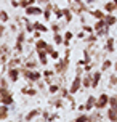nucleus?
<instances>
[{
	"label": "nucleus",
	"instance_id": "1",
	"mask_svg": "<svg viewBox=\"0 0 117 122\" xmlns=\"http://www.w3.org/2000/svg\"><path fill=\"white\" fill-rule=\"evenodd\" d=\"M15 98H13V93L8 88H0V103L6 104V106H11Z\"/></svg>",
	"mask_w": 117,
	"mask_h": 122
},
{
	"label": "nucleus",
	"instance_id": "2",
	"mask_svg": "<svg viewBox=\"0 0 117 122\" xmlns=\"http://www.w3.org/2000/svg\"><path fill=\"white\" fill-rule=\"evenodd\" d=\"M24 42H27V40H26V34H24V30H21V32H18L16 45H15V51H16L18 55L23 53V50H24Z\"/></svg>",
	"mask_w": 117,
	"mask_h": 122
},
{
	"label": "nucleus",
	"instance_id": "3",
	"mask_svg": "<svg viewBox=\"0 0 117 122\" xmlns=\"http://www.w3.org/2000/svg\"><path fill=\"white\" fill-rule=\"evenodd\" d=\"M69 66V56H64L63 60H58V63L55 64V72L56 74H64L68 71Z\"/></svg>",
	"mask_w": 117,
	"mask_h": 122
},
{
	"label": "nucleus",
	"instance_id": "4",
	"mask_svg": "<svg viewBox=\"0 0 117 122\" xmlns=\"http://www.w3.org/2000/svg\"><path fill=\"white\" fill-rule=\"evenodd\" d=\"M109 95H107V93H101V95H99L98 97V100H96V108H95V109H104L106 106H109Z\"/></svg>",
	"mask_w": 117,
	"mask_h": 122
},
{
	"label": "nucleus",
	"instance_id": "5",
	"mask_svg": "<svg viewBox=\"0 0 117 122\" xmlns=\"http://www.w3.org/2000/svg\"><path fill=\"white\" fill-rule=\"evenodd\" d=\"M80 87H82V76H75L74 80H72V84H71V88H69L71 95H75V93L80 90Z\"/></svg>",
	"mask_w": 117,
	"mask_h": 122
},
{
	"label": "nucleus",
	"instance_id": "6",
	"mask_svg": "<svg viewBox=\"0 0 117 122\" xmlns=\"http://www.w3.org/2000/svg\"><path fill=\"white\" fill-rule=\"evenodd\" d=\"M26 16H39V15H43V10L39 5H31L26 8Z\"/></svg>",
	"mask_w": 117,
	"mask_h": 122
},
{
	"label": "nucleus",
	"instance_id": "7",
	"mask_svg": "<svg viewBox=\"0 0 117 122\" xmlns=\"http://www.w3.org/2000/svg\"><path fill=\"white\" fill-rule=\"evenodd\" d=\"M6 74H8V79H10V82H18L19 74H21V69H19V67H8Z\"/></svg>",
	"mask_w": 117,
	"mask_h": 122
},
{
	"label": "nucleus",
	"instance_id": "8",
	"mask_svg": "<svg viewBox=\"0 0 117 122\" xmlns=\"http://www.w3.org/2000/svg\"><path fill=\"white\" fill-rule=\"evenodd\" d=\"M37 58H39V63L42 66L48 64V51L47 50H37Z\"/></svg>",
	"mask_w": 117,
	"mask_h": 122
},
{
	"label": "nucleus",
	"instance_id": "9",
	"mask_svg": "<svg viewBox=\"0 0 117 122\" xmlns=\"http://www.w3.org/2000/svg\"><path fill=\"white\" fill-rule=\"evenodd\" d=\"M23 67H29V69L37 67V58H35L34 55H29V58L24 60V63H23Z\"/></svg>",
	"mask_w": 117,
	"mask_h": 122
},
{
	"label": "nucleus",
	"instance_id": "10",
	"mask_svg": "<svg viewBox=\"0 0 117 122\" xmlns=\"http://www.w3.org/2000/svg\"><path fill=\"white\" fill-rule=\"evenodd\" d=\"M53 8H55V5H51V3H47L45 5V8H43V21L47 23V21H50V18H51V13H53Z\"/></svg>",
	"mask_w": 117,
	"mask_h": 122
},
{
	"label": "nucleus",
	"instance_id": "11",
	"mask_svg": "<svg viewBox=\"0 0 117 122\" xmlns=\"http://www.w3.org/2000/svg\"><path fill=\"white\" fill-rule=\"evenodd\" d=\"M96 100H98V98L93 97V95H90V97H88V100H87V103H85V109L88 111V112L96 108Z\"/></svg>",
	"mask_w": 117,
	"mask_h": 122
},
{
	"label": "nucleus",
	"instance_id": "12",
	"mask_svg": "<svg viewBox=\"0 0 117 122\" xmlns=\"http://www.w3.org/2000/svg\"><path fill=\"white\" fill-rule=\"evenodd\" d=\"M93 84V74L92 72H87L83 77H82V87H85V88H88V87H92Z\"/></svg>",
	"mask_w": 117,
	"mask_h": 122
},
{
	"label": "nucleus",
	"instance_id": "13",
	"mask_svg": "<svg viewBox=\"0 0 117 122\" xmlns=\"http://www.w3.org/2000/svg\"><path fill=\"white\" fill-rule=\"evenodd\" d=\"M40 112H42L40 109H32V111H29V112L26 114L24 121H26V122H31V121H34V119H35L37 116H40Z\"/></svg>",
	"mask_w": 117,
	"mask_h": 122
},
{
	"label": "nucleus",
	"instance_id": "14",
	"mask_svg": "<svg viewBox=\"0 0 117 122\" xmlns=\"http://www.w3.org/2000/svg\"><path fill=\"white\" fill-rule=\"evenodd\" d=\"M104 21H106V24L109 26V27H112V26H114V24L117 23V18L114 16V13H106Z\"/></svg>",
	"mask_w": 117,
	"mask_h": 122
},
{
	"label": "nucleus",
	"instance_id": "15",
	"mask_svg": "<svg viewBox=\"0 0 117 122\" xmlns=\"http://www.w3.org/2000/svg\"><path fill=\"white\" fill-rule=\"evenodd\" d=\"M101 72L103 71H95L93 72V84H92V88H96L99 85V82H101Z\"/></svg>",
	"mask_w": 117,
	"mask_h": 122
},
{
	"label": "nucleus",
	"instance_id": "16",
	"mask_svg": "<svg viewBox=\"0 0 117 122\" xmlns=\"http://www.w3.org/2000/svg\"><path fill=\"white\" fill-rule=\"evenodd\" d=\"M88 13H90L93 18L96 19V21H98V19H104V18H106V13L101 11V10H90Z\"/></svg>",
	"mask_w": 117,
	"mask_h": 122
},
{
	"label": "nucleus",
	"instance_id": "17",
	"mask_svg": "<svg viewBox=\"0 0 117 122\" xmlns=\"http://www.w3.org/2000/svg\"><path fill=\"white\" fill-rule=\"evenodd\" d=\"M63 13H64V21L66 23H71L74 19V11L71 8H63Z\"/></svg>",
	"mask_w": 117,
	"mask_h": 122
},
{
	"label": "nucleus",
	"instance_id": "18",
	"mask_svg": "<svg viewBox=\"0 0 117 122\" xmlns=\"http://www.w3.org/2000/svg\"><path fill=\"white\" fill-rule=\"evenodd\" d=\"M106 50H107L109 53H114V51H116V40H114L112 37H109V39L106 40Z\"/></svg>",
	"mask_w": 117,
	"mask_h": 122
},
{
	"label": "nucleus",
	"instance_id": "19",
	"mask_svg": "<svg viewBox=\"0 0 117 122\" xmlns=\"http://www.w3.org/2000/svg\"><path fill=\"white\" fill-rule=\"evenodd\" d=\"M50 43L47 42V40H43V39H39V40H35V50H47L48 48Z\"/></svg>",
	"mask_w": 117,
	"mask_h": 122
},
{
	"label": "nucleus",
	"instance_id": "20",
	"mask_svg": "<svg viewBox=\"0 0 117 122\" xmlns=\"http://www.w3.org/2000/svg\"><path fill=\"white\" fill-rule=\"evenodd\" d=\"M72 37H74V34H72L71 30H66V32H64V43H63V45H64V47H69Z\"/></svg>",
	"mask_w": 117,
	"mask_h": 122
},
{
	"label": "nucleus",
	"instance_id": "21",
	"mask_svg": "<svg viewBox=\"0 0 117 122\" xmlns=\"http://www.w3.org/2000/svg\"><path fill=\"white\" fill-rule=\"evenodd\" d=\"M21 93H23V95H27V97H35V95H37V90H35V88L23 87V88H21Z\"/></svg>",
	"mask_w": 117,
	"mask_h": 122
},
{
	"label": "nucleus",
	"instance_id": "22",
	"mask_svg": "<svg viewBox=\"0 0 117 122\" xmlns=\"http://www.w3.org/2000/svg\"><path fill=\"white\" fill-rule=\"evenodd\" d=\"M104 10L107 13H114L117 10V5L114 3V2H107V3H104Z\"/></svg>",
	"mask_w": 117,
	"mask_h": 122
},
{
	"label": "nucleus",
	"instance_id": "23",
	"mask_svg": "<svg viewBox=\"0 0 117 122\" xmlns=\"http://www.w3.org/2000/svg\"><path fill=\"white\" fill-rule=\"evenodd\" d=\"M6 117H8V106H6V104H2V106H0V119L5 121Z\"/></svg>",
	"mask_w": 117,
	"mask_h": 122
},
{
	"label": "nucleus",
	"instance_id": "24",
	"mask_svg": "<svg viewBox=\"0 0 117 122\" xmlns=\"http://www.w3.org/2000/svg\"><path fill=\"white\" fill-rule=\"evenodd\" d=\"M53 42H55L56 45H63V43H64V36H61L59 32H56L55 36H53Z\"/></svg>",
	"mask_w": 117,
	"mask_h": 122
},
{
	"label": "nucleus",
	"instance_id": "25",
	"mask_svg": "<svg viewBox=\"0 0 117 122\" xmlns=\"http://www.w3.org/2000/svg\"><path fill=\"white\" fill-rule=\"evenodd\" d=\"M107 119H109L111 122H117V112L112 109V108L107 109Z\"/></svg>",
	"mask_w": 117,
	"mask_h": 122
},
{
	"label": "nucleus",
	"instance_id": "26",
	"mask_svg": "<svg viewBox=\"0 0 117 122\" xmlns=\"http://www.w3.org/2000/svg\"><path fill=\"white\" fill-rule=\"evenodd\" d=\"M109 108H112V109L117 112V95H112V97L109 98Z\"/></svg>",
	"mask_w": 117,
	"mask_h": 122
},
{
	"label": "nucleus",
	"instance_id": "27",
	"mask_svg": "<svg viewBox=\"0 0 117 122\" xmlns=\"http://www.w3.org/2000/svg\"><path fill=\"white\" fill-rule=\"evenodd\" d=\"M23 61H21V58H13V60H10V63H8V67H18L19 64H21Z\"/></svg>",
	"mask_w": 117,
	"mask_h": 122
},
{
	"label": "nucleus",
	"instance_id": "28",
	"mask_svg": "<svg viewBox=\"0 0 117 122\" xmlns=\"http://www.w3.org/2000/svg\"><path fill=\"white\" fill-rule=\"evenodd\" d=\"M34 27H35V30H40V32H47V30H50L45 24L39 23V21H37V23H34Z\"/></svg>",
	"mask_w": 117,
	"mask_h": 122
},
{
	"label": "nucleus",
	"instance_id": "29",
	"mask_svg": "<svg viewBox=\"0 0 117 122\" xmlns=\"http://www.w3.org/2000/svg\"><path fill=\"white\" fill-rule=\"evenodd\" d=\"M90 121V114H80L74 119V122H88Z\"/></svg>",
	"mask_w": 117,
	"mask_h": 122
},
{
	"label": "nucleus",
	"instance_id": "30",
	"mask_svg": "<svg viewBox=\"0 0 117 122\" xmlns=\"http://www.w3.org/2000/svg\"><path fill=\"white\" fill-rule=\"evenodd\" d=\"M24 23H26V32H35V27H34V24L32 23H29V19L27 18H24Z\"/></svg>",
	"mask_w": 117,
	"mask_h": 122
},
{
	"label": "nucleus",
	"instance_id": "31",
	"mask_svg": "<svg viewBox=\"0 0 117 122\" xmlns=\"http://www.w3.org/2000/svg\"><path fill=\"white\" fill-rule=\"evenodd\" d=\"M53 13H55V16H56L58 19H63V18H64V13H63V10L59 8V6L55 5V8H53Z\"/></svg>",
	"mask_w": 117,
	"mask_h": 122
},
{
	"label": "nucleus",
	"instance_id": "32",
	"mask_svg": "<svg viewBox=\"0 0 117 122\" xmlns=\"http://www.w3.org/2000/svg\"><path fill=\"white\" fill-rule=\"evenodd\" d=\"M112 67V61L111 60H104L103 61V64H101V71H107V69H111Z\"/></svg>",
	"mask_w": 117,
	"mask_h": 122
},
{
	"label": "nucleus",
	"instance_id": "33",
	"mask_svg": "<svg viewBox=\"0 0 117 122\" xmlns=\"http://www.w3.org/2000/svg\"><path fill=\"white\" fill-rule=\"evenodd\" d=\"M51 104H55V108H63V98H56V100H51Z\"/></svg>",
	"mask_w": 117,
	"mask_h": 122
},
{
	"label": "nucleus",
	"instance_id": "34",
	"mask_svg": "<svg viewBox=\"0 0 117 122\" xmlns=\"http://www.w3.org/2000/svg\"><path fill=\"white\" fill-rule=\"evenodd\" d=\"M82 30L87 32V34H93L95 32V27H92V26H88V24H83L82 26Z\"/></svg>",
	"mask_w": 117,
	"mask_h": 122
},
{
	"label": "nucleus",
	"instance_id": "35",
	"mask_svg": "<svg viewBox=\"0 0 117 122\" xmlns=\"http://www.w3.org/2000/svg\"><path fill=\"white\" fill-rule=\"evenodd\" d=\"M96 39H98V36H93V34H90V36H87V37H85V42H88V43H95V42H96Z\"/></svg>",
	"mask_w": 117,
	"mask_h": 122
},
{
	"label": "nucleus",
	"instance_id": "36",
	"mask_svg": "<svg viewBox=\"0 0 117 122\" xmlns=\"http://www.w3.org/2000/svg\"><path fill=\"white\" fill-rule=\"evenodd\" d=\"M59 90H61V88H59V85H53V84H51V85L48 87V92L51 93V95H55L56 92H59Z\"/></svg>",
	"mask_w": 117,
	"mask_h": 122
},
{
	"label": "nucleus",
	"instance_id": "37",
	"mask_svg": "<svg viewBox=\"0 0 117 122\" xmlns=\"http://www.w3.org/2000/svg\"><path fill=\"white\" fill-rule=\"evenodd\" d=\"M59 55H61V53H59L58 50H53V51L50 53V58H51V60H59Z\"/></svg>",
	"mask_w": 117,
	"mask_h": 122
},
{
	"label": "nucleus",
	"instance_id": "38",
	"mask_svg": "<svg viewBox=\"0 0 117 122\" xmlns=\"http://www.w3.org/2000/svg\"><path fill=\"white\" fill-rule=\"evenodd\" d=\"M19 5H21V8H27V6H31V0H19Z\"/></svg>",
	"mask_w": 117,
	"mask_h": 122
},
{
	"label": "nucleus",
	"instance_id": "39",
	"mask_svg": "<svg viewBox=\"0 0 117 122\" xmlns=\"http://www.w3.org/2000/svg\"><path fill=\"white\" fill-rule=\"evenodd\" d=\"M109 84H111V85H117V74H111V77H109Z\"/></svg>",
	"mask_w": 117,
	"mask_h": 122
},
{
	"label": "nucleus",
	"instance_id": "40",
	"mask_svg": "<svg viewBox=\"0 0 117 122\" xmlns=\"http://www.w3.org/2000/svg\"><path fill=\"white\" fill-rule=\"evenodd\" d=\"M0 18H2V23H6V21L10 19V16H8V13H6L5 10H2V16H0Z\"/></svg>",
	"mask_w": 117,
	"mask_h": 122
},
{
	"label": "nucleus",
	"instance_id": "41",
	"mask_svg": "<svg viewBox=\"0 0 117 122\" xmlns=\"http://www.w3.org/2000/svg\"><path fill=\"white\" fill-rule=\"evenodd\" d=\"M61 29H63V27L59 24H56V23H55V24H51V30H53L55 34H56V32H61Z\"/></svg>",
	"mask_w": 117,
	"mask_h": 122
},
{
	"label": "nucleus",
	"instance_id": "42",
	"mask_svg": "<svg viewBox=\"0 0 117 122\" xmlns=\"http://www.w3.org/2000/svg\"><path fill=\"white\" fill-rule=\"evenodd\" d=\"M0 88H8V79L2 77V82H0Z\"/></svg>",
	"mask_w": 117,
	"mask_h": 122
},
{
	"label": "nucleus",
	"instance_id": "43",
	"mask_svg": "<svg viewBox=\"0 0 117 122\" xmlns=\"http://www.w3.org/2000/svg\"><path fill=\"white\" fill-rule=\"evenodd\" d=\"M83 60H85L87 63L90 64V60H92V58H90V53H88V50H85V51H83Z\"/></svg>",
	"mask_w": 117,
	"mask_h": 122
},
{
	"label": "nucleus",
	"instance_id": "44",
	"mask_svg": "<svg viewBox=\"0 0 117 122\" xmlns=\"http://www.w3.org/2000/svg\"><path fill=\"white\" fill-rule=\"evenodd\" d=\"M34 39H35V40L42 39V32H40V30H35V32H34Z\"/></svg>",
	"mask_w": 117,
	"mask_h": 122
},
{
	"label": "nucleus",
	"instance_id": "45",
	"mask_svg": "<svg viewBox=\"0 0 117 122\" xmlns=\"http://www.w3.org/2000/svg\"><path fill=\"white\" fill-rule=\"evenodd\" d=\"M0 60H2V66H3V64L6 63V60H8V56H6L5 53H2V58H0Z\"/></svg>",
	"mask_w": 117,
	"mask_h": 122
},
{
	"label": "nucleus",
	"instance_id": "46",
	"mask_svg": "<svg viewBox=\"0 0 117 122\" xmlns=\"http://www.w3.org/2000/svg\"><path fill=\"white\" fill-rule=\"evenodd\" d=\"M43 121L50 122V114H48V112H47V111H43Z\"/></svg>",
	"mask_w": 117,
	"mask_h": 122
},
{
	"label": "nucleus",
	"instance_id": "47",
	"mask_svg": "<svg viewBox=\"0 0 117 122\" xmlns=\"http://www.w3.org/2000/svg\"><path fill=\"white\" fill-rule=\"evenodd\" d=\"M58 114H51V116H50V122H53V121H58Z\"/></svg>",
	"mask_w": 117,
	"mask_h": 122
},
{
	"label": "nucleus",
	"instance_id": "48",
	"mask_svg": "<svg viewBox=\"0 0 117 122\" xmlns=\"http://www.w3.org/2000/svg\"><path fill=\"white\" fill-rule=\"evenodd\" d=\"M11 6L18 8V6H21V5H19V2H18V0H11Z\"/></svg>",
	"mask_w": 117,
	"mask_h": 122
},
{
	"label": "nucleus",
	"instance_id": "49",
	"mask_svg": "<svg viewBox=\"0 0 117 122\" xmlns=\"http://www.w3.org/2000/svg\"><path fill=\"white\" fill-rule=\"evenodd\" d=\"M85 34H87V32H83V30H82V32H79V34H77V37H79V39H83V37H85Z\"/></svg>",
	"mask_w": 117,
	"mask_h": 122
},
{
	"label": "nucleus",
	"instance_id": "50",
	"mask_svg": "<svg viewBox=\"0 0 117 122\" xmlns=\"http://www.w3.org/2000/svg\"><path fill=\"white\" fill-rule=\"evenodd\" d=\"M82 71H85V69H82V67H77V74H75V76H82Z\"/></svg>",
	"mask_w": 117,
	"mask_h": 122
},
{
	"label": "nucleus",
	"instance_id": "51",
	"mask_svg": "<svg viewBox=\"0 0 117 122\" xmlns=\"http://www.w3.org/2000/svg\"><path fill=\"white\" fill-rule=\"evenodd\" d=\"M77 109H79V111H87V109H85V104H80V106H77Z\"/></svg>",
	"mask_w": 117,
	"mask_h": 122
},
{
	"label": "nucleus",
	"instance_id": "52",
	"mask_svg": "<svg viewBox=\"0 0 117 122\" xmlns=\"http://www.w3.org/2000/svg\"><path fill=\"white\" fill-rule=\"evenodd\" d=\"M53 50H55V48H53V45H48V48H47V51H48V55L51 53V51H53Z\"/></svg>",
	"mask_w": 117,
	"mask_h": 122
},
{
	"label": "nucleus",
	"instance_id": "53",
	"mask_svg": "<svg viewBox=\"0 0 117 122\" xmlns=\"http://www.w3.org/2000/svg\"><path fill=\"white\" fill-rule=\"evenodd\" d=\"M37 3H45L47 5V3H50V0H37Z\"/></svg>",
	"mask_w": 117,
	"mask_h": 122
},
{
	"label": "nucleus",
	"instance_id": "54",
	"mask_svg": "<svg viewBox=\"0 0 117 122\" xmlns=\"http://www.w3.org/2000/svg\"><path fill=\"white\" fill-rule=\"evenodd\" d=\"M5 29H6L5 26H2V27H0V32H2V36H3V34H5Z\"/></svg>",
	"mask_w": 117,
	"mask_h": 122
},
{
	"label": "nucleus",
	"instance_id": "55",
	"mask_svg": "<svg viewBox=\"0 0 117 122\" xmlns=\"http://www.w3.org/2000/svg\"><path fill=\"white\" fill-rule=\"evenodd\" d=\"M114 71H116V74H117V61L114 63Z\"/></svg>",
	"mask_w": 117,
	"mask_h": 122
},
{
	"label": "nucleus",
	"instance_id": "56",
	"mask_svg": "<svg viewBox=\"0 0 117 122\" xmlns=\"http://www.w3.org/2000/svg\"><path fill=\"white\" fill-rule=\"evenodd\" d=\"M93 2H95V0H87V3H88V5H90V3H93Z\"/></svg>",
	"mask_w": 117,
	"mask_h": 122
},
{
	"label": "nucleus",
	"instance_id": "57",
	"mask_svg": "<svg viewBox=\"0 0 117 122\" xmlns=\"http://www.w3.org/2000/svg\"><path fill=\"white\" fill-rule=\"evenodd\" d=\"M71 2H83V0H71Z\"/></svg>",
	"mask_w": 117,
	"mask_h": 122
},
{
	"label": "nucleus",
	"instance_id": "58",
	"mask_svg": "<svg viewBox=\"0 0 117 122\" xmlns=\"http://www.w3.org/2000/svg\"><path fill=\"white\" fill-rule=\"evenodd\" d=\"M112 2H114V3H116V5H117V0H112Z\"/></svg>",
	"mask_w": 117,
	"mask_h": 122
},
{
	"label": "nucleus",
	"instance_id": "59",
	"mask_svg": "<svg viewBox=\"0 0 117 122\" xmlns=\"http://www.w3.org/2000/svg\"><path fill=\"white\" fill-rule=\"evenodd\" d=\"M19 122H24V121H19Z\"/></svg>",
	"mask_w": 117,
	"mask_h": 122
}]
</instances>
